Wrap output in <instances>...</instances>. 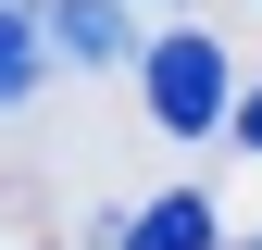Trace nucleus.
<instances>
[{
  "label": "nucleus",
  "mask_w": 262,
  "mask_h": 250,
  "mask_svg": "<svg viewBox=\"0 0 262 250\" xmlns=\"http://www.w3.org/2000/svg\"><path fill=\"white\" fill-rule=\"evenodd\" d=\"M138 88H150V113L175 125V138H212V125H237V88H225V38H200V25L150 38Z\"/></svg>",
  "instance_id": "1"
},
{
  "label": "nucleus",
  "mask_w": 262,
  "mask_h": 250,
  "mask_svg": "<svg viewBox=\"0 0 262 250\" xmlns=\"http://www.w3.org/2000/svg\"><path fill=\"white\" fill-rule=\"evenodd\" d=\"M50 38H62V62H88V75L138 50L125 38V0H50Z\"/></svg>",
  "instance_id": "2"
},
{
  "label": "nucleus",
  "mask_w": 262,
  "mask_h": 250,
  "mask_svg": "<svg viewBox=\"0 0 262 250\" xmlns=\"http://www.w3.org/2000/svg\"><path fill=\"white\" fill-rule=\"evenodd\" d=\"M50 0H13V13H0V88H13V100H38V75H50Z\"/></svg>",
  "instance_id": "3"
},
{
  "label": "nucleus",
  "mask_w": 262,
  "mask_h": 250,
  "mask_svg": "<svg viewBox=\"0 0 262 250\" xmlns=\"http://www.w3.org/2000/svg\"><path fill=\"white\" fill-rule=\"evenodd\" d=\"M125 250H212V200L200 187H162L138 225H125Z\"/></svg>",
  "instance_id": "4"
},
{
  "label": "nucleus",
  "mask_w": 262,
  "mask_h": 250,
  "mask_svg": "<svg viewBox=\"0 0 262 250\" xmlns=\"http://www.w3.org/2000/svg\"><path fill=\"white\" fill-rule=\"evenodd\" d=\"M237 150H262V88H250V100H237Z\"/></svg>",
  "instance_id": "5"
}]
</instances>
